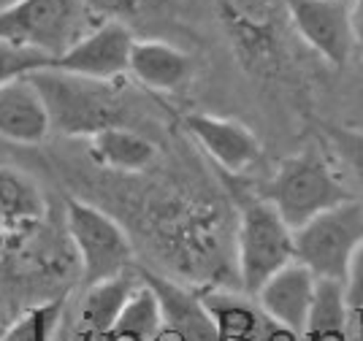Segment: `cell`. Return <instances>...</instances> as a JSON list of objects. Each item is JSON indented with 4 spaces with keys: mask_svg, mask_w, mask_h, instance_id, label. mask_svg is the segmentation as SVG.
<instances>
[{
    "mask_svg": "<svg viewBox=\"0 0 363 341\" xmlns=\"http://www.w3.org/2000/svg\"><path fill=\"white\" fill-rule=\"evenodd\" d=\"M30 82L44 101L52 130L90 138L106 128L122 125V104L111 84L65 74L52 65L33 71Z\"/></svg>",
    "mask_w": 363,
    "mask_h": 341,
    "instance_id": "6da1fadb",
    "label": "cell"
},
{
    "mask_svg": "<svg viewBox=\"0 0 363 341\" xmlns=\"http://www.w3.org/2000/svg\"><path fill=\"white\" fill-rule=\"evenodd\" d=\"M260 198L269 201L274 211L293 230H298L301 225L315 220L323 211L352 201L339 174L333 171L331 160L325 157V152H315V149L288 157L277 168V174L266 184V193Z\"/></svg>",
    "mask_w": 363,
    "mask_h": 341,
    "instance_id": "7a4b0ae2",
    "label": "cell"
},
{
    "mask_svg": "<svg viewBox=\"0 0 363 341\" xmlns=\"http://www.w3.org/2000/svg\"><path fill=\"white\" fill-rule=\"evenodd\" d=\"M90 28L95 25H90L82 0H19L0 11V41L30 49L52 62Z\"/></svg>",
    "mask_w": 363,
    "mask_h": 341,
    "instance_id": "3957f363",
    "label": "cell"
},
{
    "mask_svg": "<svg viewBox=\"0 0 363 341\" xmlns=\"http://www.w3.org/2000/svg\"><path fill=\"white\" fill-rule=\"evenodd\" d=\"M363 244V206L345 201L293 230L296 263L306 266L318 282L345 284L352 255Z\"/></svg>",
    "mask_w": 363,
    "mask_h": 341,
    "instance_id": "277c9868",
    "label": "cell"
},
{
    "mask_svg": "<svg viewBox=\"0 0 363 341\" xmlns=\"http://www.w3.org/2000/svg\"><path fill=\"white\" fill-rule=\"evenodd\" d=\"M296 260L293 228L269 201H247L236 228V268L247 296H255L279 268Z\"/></svg>",
    "mask_w": 363,
    "mask_h": 341,
    "instance_id": "5b68a950",
    "label": "cell"
},
{
    "mask_svg": "<svg viewBox=\"0 0 363 341\" xmlns=\"http://www.w3.org/2000/svg\"><path fill=\"white\" fill-rule=\"evenodd\" d=\"M65 230L74 244L79 274L87 287L122 276L133 266L130 238L106 211L71 198L65 203Z\"/></svg>",
    "mask_w": 363,
    "mask_h": 341,
    "instance_id": "8992f818",
    "label": "cell"
},
{
    "mask_svg": "<svg viewBox=\"0 0 363 341\" xmlns=\"http://www.w3.org/2000/svg\"><path fill=\"white\" fill-rule=\"evenodd\" d=\"M285 16L303 44L331 65H345L355 55L352 0H282Z\"/></svg>",
    "mask_w": 363,
    "mask_h": 341,
    "instance_id": "52a82bcc",
    "label": "cell"
},
{
    "mask_svg": "<svg viewBox=\"0 0 363 341\" xmlns=\"http://www.w3.org/2000/svg\"><path fill=\"white\" fill-rule=\"evenodd\" d=\"M133 41L136 38L122 22H101L87 30L71 49H65L52 62V68L90 79V82L114 84L117 79L128 74Z\"/></svg>",
    "mask_w": 363,
    "mask_h": 341,
    "instance_id": "ba28073f",
    "label": "cell"
},
{
    "mask_svg": "<svg viewBox=\"0 0 363 341\" xmlns=\"http://www.w3.org/2000/svg\"><path fill=\"white\" fill-rule=\"evenodd\" d=\"M315 293H318L315 274L293 260L285 268H279L272 279L257 290L255 301L257 309L263 312L269 323L301 336L309 323V314H312Z\"/></svg>",
    "mask_w": 363,
    "mask_h": 341,
    "instance_id": "9c48e42d",
    "label": "cell"
},
{
    "mask_svg": "<svg viewBox=\"0 0 363 341\" xmlns=\"http://www.w3.org/2000/svg\"><path fill=\"white\" fill-rule=\"evenodd\" d=\"M184 128L223 171L244 174L260 160V141L247 125L236 119L214 117V114H187Z\"/></svg>",
    "mask_w": 363,
    "mask_h": 341,
    "instance_id": "30bf717a",
    "label": "cell"
},
{
    "mask_svg": "<svg viewBox=\"0 0 363 341\" xmlns=\"http://www.w3.org/2000/svg\"><path fill=\"white\" fill-rule=\"evenodd\" d=\"M136 274L157 298V306L163 314V328L179 333L184 341H217V328H214L212 314L206 309L203 298L187 293L184 287L174 284L160 274H152L144 268Z\"/></svg>",
    "mask_w": 363,
    "mask_h": 341,
    "instance_id": "8fae6325",
    "label": "cell"
},
{
    "mask_svg": "<svg viewBox=\"0 0 363 341\" xmlns=\"http://www.w3.org/2000/svg\"><path fill=\"white\" fill-rule=\"evenodd\" d=\"M52 130L46 106L30 76L0 84V138L14 144H41Z\"/></svg>",
    "mask_w": 363,
    "mask_h": 341,
    "instance_id": "7c38bea8",
    "label": "cell"
},
{
    "mask_svg": "<svg viewBox=\"0 0 363 341\" xmlns=\"http://www.w3.org/2000/svg\"><path fill=\"white\" fill-rule=\"evenodd\" d=\"M217 9L228 33L250 55H263L272 49L279 19L285 16L282 0H217Z\"/></svg>",
    "mask_w": 363,
    "mask_h": 341,
    "instance_id": "4fadbf2b",
    "label": "cell"
},
{
    "mask_svg": "<svg viewBox=\"0 0 363 341\" xmlns=\"http://www.w3.org/2000/svg\"><path fill=\"white\" fill-rule=\"evenodd\" d=\"M128 74L144 87L157 89V92H177L190 82L193 60L187 52H182L179 46L168 41H157V38L133 41Z\"/></svg>",
    "mask_w": 363,
    "mask_h": 341,
    "instance_id": "5bb4252c",
    "label": "cell"
},
{
    "mask_svg": "<svg viewBox=\"0 0 363 341\" xmlns=\"http://www.w3.org/2000/svg\"><path fill=\"white\" fill-rule=\"evenodd\" d=\"M136 287V271H128V274L106 279V282L90 284L87 293H84V301H82V309H79L82 333H111L117 317L122 314L128 298Z\"/></svg>",
    "mask_w": 363,
    "mask_h": 341,
    "instance_id": "9a60e30c",
    "label": "cell"
},
{
    "mask_svg": "<svg viewBox=\"0 0 363 341\" xmlns=\"http://www.w3.org/2000/svg\"><path fill=\"white\" fill-rule=\"evenodd\" d=\"M90 149L101 165L114 168V171H128V174L150 168L157 155L150 138H144L125 125H114V128L90 135Z\"/></svg>",
    "mask_w": 363,
    "mask_h": 341,
    "instance_id": "2e32d148",
    "label": "cell"
},
{
    "mask_svg": "<svg viewBox=\"0 0 363 341\" xmlns=\"http://www.w3.org/2000/svg\"><path fill=\"white\" fill-rule=\"evenodd\" d=\"M46 211L41 187L22 171L0 165V223L3 228H28Z\"/></svg>",
    "mask_w": 363,
    "mask_h": 341,
    "instance_id": "e0dca14e",
    "label": "cell"
},
{
    "mask_svg": "<svg viewBox=\"0 0 363 341\" xmlns=\"http://www.w3.org/2000/svg\"><path fill=\"white\" fill-rule=\"evenodd\" d=\"M323 138L325 157L331 160L347 195L363 206V133L350 125H328Z\"/></svg>",
    "mask_w": 363,
    "mask_h": 341,
    "instance_id": "ac0fdd59",
    "label": "cell"
},
{
    "mask_svg": "<svg viewBox=\"0 0 363 341\" xmlns=\"http://www.w3.org/2000/svg\"><path fill=\"white\" fill-rule=\"evenodd\" d=\"M347 301L339 282H318L315 303L301 341H347Z\"/></svg>",
    "mask_w": 363,
    "mask_h": 341,
    "instance_id": "d6986e66",
    "label": "cell"
},
{
    "mask_svg": "<svg viewBox=\"0 0 363 341\" xmlns=\"http://www.w3.org/2000/svg\"><path fill=\"white\" fill-rule=\"evenodd\" d=\"M160 330H163V314L157 306V298L138 279V287L130 293L125 309L111 328V333L130 341H152Z\"/></svg>",
    "mask_w": 363,
    "mask_h": 341,
    "instance_id": "ffe728a7",
    "label": "cell"
},
{
    "mask_svg": "<svg viewBox=\"0 0 363 341\" xmlns=\"http://www.w3.org/2000/svg\"><path fill=\"white\" fill-rule=\"evenodd\" d=\"M62 301H49L35 309H28L9 330L0 333V341H52V333L60 323Z\"/></svg>",
    "mask_w": 363,
    "mask_h": 341,
    "instance_id": "44dd1931",
    "label": "cell"
},
{
    "mask_svg": "<svg viewBox=\"0 0 363 341\" xmlns=\"http://www.w3.org/2000/svg\"><path fill=\"white\" fill-rule=\"evenodd\" d=\"M52 65V60L35 55L30 49H19V46L9 44V41H0V84L6 82H14L22 76H30L38 68Z\"/></svg>",
    "mask_w": 363,
    "mask_h": 341,
    "instance_id": "7402d4cb",
    "label": "cell"
},
{
    "mask_svg": "<svg viewBox=\"0 0 363 341\" xmlns=\"http://www.w3.org/2000/svg\"><path fill=\"white\" fill-rule=\"evenodd\" d=\"M90 19L101 22H122L125 16L136 14L144 0H82Z\"/></svg>",
    "mask_w": 363,
    "mask_h": 341,
    "instance_id": "603a6c76",
    "label": "cell"
},
{
    "mask_svg": "<svg viewBox=\"0 0 363 341\" xmlns=\"http://www.w3.org/2000/svg\"><path fill=\"white\" fill-rule=\"evenodd\" d=\"M345 301H347V309H363V244L358 247V252L352 255V263L347 268V276H345Z\"/></svg>",
    "mask_w": 363,
    "mask_h": 341,
    "instance_id": "cb8c5ba5",
    "label": "cell"
},
{
    "mask_svg": "<svg viewBox=\"0 0 363 341\" xmlns=\"http://www.w3.org/2000/svg\"><path fill=\"white\" fill-rule=\"evenodd\" d=\"M350 16H352V35H355V52H361V55H363V0H352Z\"/></svg>",
    "mask_w": 363,
    "mask_h": 341,
    "instance_id": "d4e9b609",
    "label": "cell"
},
{
    "mask_svg": "<svg viewBox=\"0 0 363 341\" xmlns=\"http://www.w3.org/2000/svg\"><path fill=\"white\" fill-rule=\"evenodd\" d=\"M260 341H301V336H296V333H290L285 328L274 325L266 320V325H263V333H260Z\"/></svg>",
    "mask_w": 363,
    "mask_h": 341,
    "instance_id": "484cf974",
    "label": "cell"
},
{
    "mask_svg": "<svg viewBox=\"0 0 363 341\" xmlns=\"http://www.w3.org/2000/svg\"><path fill=\"white\" fill-rule=\"evenodd\" d=\"M350 128H355V130L363 133V76H361V89H358V104H355V119H352Z\"/></svg>",
    "mask_w": 363,
    "mask_h": 341,
    "instance_id": "4316f807",
    "label": "cell"
},
{
    "mask_svg": "<svg viewBox=\"0 0 363 341\" xmlns=\"http://www.w3.org/2000/svg\"><path fill=\"white\" fill-rule=\"evenodd\" d=\"M152 341H184V339H182L179 333H174V330L163 328V330H160V333H157V336H155Z\"/></svg>",
    "mask_w": 363,
    "mask_h": 341,
    "instance_id": "83f0119b",
    "label": "cell"
},
{
    "mask_svg": "<svg viewBox=\"0 0 363 341\" xmlns=\"http://www.w3.org/2000/svg\"><path fill=\"white\" fill-rule=\"evenodd\" d=\"M14 3H19V0H0V11H6V9H11Z\"/></svg>",
    "mask_w": 363,
    "mask_h": 341,
    "instance_id": "f1b7e54d",
    "label": "cell"
},
{
    "mask_svg": "<svg viewBox=\"0 0 363 341\" xmlns=\"http://www.w3.org/2000/svg\"><path fill=\"white\" fill-rule=\"evenodd\" d=\"M0 241H3V223H0Z\"/></svg>",
    "mask_w": 363,
    "mask_h": 341,
    "instance_id": "f546056e",
    "label": "cell"
}]
</instances>
